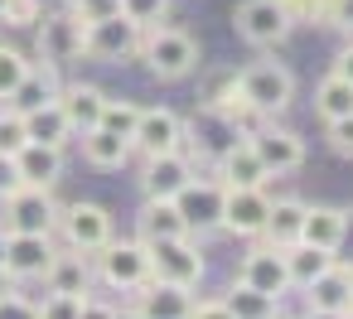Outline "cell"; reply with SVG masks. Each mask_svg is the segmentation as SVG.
Listing matches in <instances>:
<instances>
[{
	"mask_svg": "<svg viewBox=\"0 0 353 319\" xmlns=\"http://www.w3.org/2000/svg\"><path fill=\"white\" fill-rule=\"evenodd\" d=\"M141 59L160 83H179L199 68V44H194V34H184L174 25H155L141 39Z\"/></svg>",
	"mask_w": 353,
	"mask_h": 319,
	"instance_id": "6da1fadb",
	"label": "cell"
},
{
	"mask_svg": "<svg viewBox=\"0 0 353 319\" xmlns=\"http://www.w3.org/2000/svg\"><path fill=\"white\" fill-rule=\"evenodd\" d=\"M92 276L112 290H141L150 280V247L141 237H112L92 251Z\"/></svg>",
	"mask_w": 353,
	"mask_h": 319,
	"instance_id": "7a4b0ae2",
	"label": "cell"
},
{
	"mask_svg": "<svg viewBox=\"0 0 353 319\" xmlns=\"http://www.w3.org/2000/svg\"><path fill=\"white\" fill-rule=\"evenodd\" d=\"M83 34H88V25L73 10H54V15H39L34 20V49H39V59L49 68L83 63Z\"/></svg>",
	"mask_w": 353,
	"mask_h": 319,
	"instance_id": "3957f363",
	"label": "cell"
},
{
	"mask_svg": "<svg viewBox=\"0 0 353 319\" xmlns=\"http://www.w3.org/2000/svg\"><path fill=\"white\" fill-rule=\"evenodd\" d=\"M237 88H242V97H247V107H252L256 116H276V112H285L290 97H295L290 68H281V63H271V59L242 68V73H237Z\"/></svg>",
	"mask_w": 353,
	"mask_h": 319,
	"instance_id": "277c9868",
	"label": "cell"
},
{
	"mask_svg": "<svg viewBox=\"0 0 353 319\" xmlns=\"http://www.w3.org/2000/svg\"><path fill=\"white\" fill-rule=\"evenodd\" d=\"M141 39H145L141 25H131L126 15H112V20L88 25L83 59H92V63H131V59H141Z\"/></svg>",
	"mask_w": 353,
	"mask_h": 319,
	"instance_id": "5b68a950",
	"label": "cell"
},
{
	"mask_svg": "<svg viewBox=\"0 0 353 319\" xmlns=\"http://www.w3.org/2000/svg\"><path fill=\"white\" fill-rule=\"evenodd\" d=\"M145 247H150V280H170V285H189V290L203 280V251L194 247V232L160 237Z\"/></svg>",
	"mask_w": 353,
	"mask_h": 319,
	"instance_id": "8992f818",
	"label": "cell"
},
{
	"mask_svg": "<svg viewBox=\"0 0 353 319\" xmlns=\"http://www.w3.org/2000/svg\"><path fill=\"white\" fill-rule=\"evenodd\" d=\"M0 227H6V232H54L59 227L54 189L20 184L10 198H0Z\"/></svg>",
	"mask_w": 353,
	"mask_h": 319,
	"instance_id": "52a82bcc",
	"label": "cell"
},
{
	"mask_svg": "<svg viewBox=\"0 0 353 319\" xmlns=\"http://www.w3.org/2000/svg\"><path fill=\"white\" fill-rule=\"evenodd\" d=\"M59 232H63V242H68L73 251H88V256H92L97 247L112 242V213H107L102 203L78 198V203L59 208Z\"/></svg>",
	"mask_w": 353,
	"mask_h": 319,
	"instance_id": "ba28073f",
	"label": "cell"
},
{
	"mask_svg": "<svg viewBox=\"0 0 353 319\" xmlns=\"http://www.w3.org/2000/svg\"><path fill=\"white\" fill-rule=\"evenodd\" d=\"M232 30H237L247 44H256V49H271V44H281L295 25H290V15H285L281 0H242L237 15H232Z\"/></svg>",
	"mask_w": 353,
	"mask_h": 319,
	"instance_id": "9c48e42d",
	"label": "cell"
},
{
	"mask_svg": "<svg viewBox=\"0 0 353 319\" xmlns=\"http://www.w3.org/2000/svg\"><path fill=\"white\" fill-rule=\"evenodd\" d=\"M223 194H228V189H223L218 179H199V174H194V179L174 194V208H179V218H184V227L199 232V237H203V232H218V227H223Z\"/></svg>",
	"mask_w": 353,
	"mask_h": 319,
	"instance_id": "30bf717a",
	"label": "cell"
},
{
	"mask_svg": "<svg viewBox=\"0 0 353 319\" xmlns=\"http://www.w3.org/2000/svg\"><path fill=\"white\" fill-rule=\"evenodd\" d=\"M54 261V232H6V276L20 280H44Z\"/></svg>",
	"mask_w": 353,
	"mask_h": 319,
	"instance_id": "8fae6325",
	"label": "cell"
},
{
	"mask_svg": "<svg viewBox=\"0 0 353 319\" xmlns=\"http://www.w3.org/2000/svg\"><path fill=\"white\" fill-rule=\"evenodd\" d=\"M184 141H189V131H184V121L170 107H141L131 150H141V155H170V150H184Z\"/></svg>",
	"mask_w": 353,
	"mask_h": 319,
	"instance_id": "7c38bea8",
	"label": "cell"
},
{
	"mask_svg": "<svg viewBox=\"0 0 353 319\" xmlns=\"http://www.w3.org/2000/svg\"><path fill=\"white\" fill-rule=\"evenodd\" d=\"M247 141H252L256 160L266 165V174H295L305 165V141L285 126H256V131H247Z\"/></svg>",
	"mask_w": 353,
	"mask_h": 319,
	"instance_id": "4fadbf2b",
	"label": "cell"
},
{
	"mask_svg": "<svg viewBox=\"0 0 353 319\" xmlns=\"http://www.w3.org/2000/svg\"><path fill=\"white\" fill-rule=\"evenodd\" d=\"M266 213H271L266 189H228L223 194V232H232V237H261Z\"/></svg>",
	"mask_w": 353,
	"mask_h": 319,
	"instance_id": "5bb4252c",
	"label": "cell"
},
{
	"mask_svg": "<svg viewBox=\"0 0 353 319\" xmlns=\"http://www.w3.org/2000/svg\"><path fill=\"white\" fill-rule=\"evenodd\" d=\"M189 179H194V160H189L184 150H170V155H145V169H141V194H145V198H174Z\"/></svg>",
	"mask_w": 353,
	"mask_h": 319,
	"instance_id": "9a60e30c",
	"label": "cell"
},
{
	"mask_svg": "<svg viewBox=\"0 0 353 319\" xmlns=\"http://www.w3.org/2000/svg\"><path fill=\"white\" fill-rule=\"evenodd\" d=\"M242 280H247L252 290L271 295V300H281L285 290H295V285H290V271H285V251L271 247V242L242 256Z\"/></svg>",
	"mask_w": 353,
	"mask_h": 319,
	"instance_id": "2e32d148",
	"label": "cell"
},
{
	"mask_svg": "<svg viewBox=\"0 0 353 319\" xmlns=\"http://www.w3.org/2000/svg\"><path fill=\"white\" fill-rule=\"evenodd\" d=\"M184 131H194V155H199V160H213V165L242 141V131H237L223 112H213V107H203V112L194 116V126H184Z\"/></svg>",
	"mask_w": 353,
	"mask_h": 319,
	"instance_id": "e0dca14e",
	"label": "cell"
},
{
	"mask_svg": "<svg viewBox=\"0 0 353 319\" xmlns=\"http://www.w3.org/2000/svg\"><path fill=\"white\" fill-rule=\"evenodd\" d=\"M92 256L88 251H54V261H49V271H44V290H54V295H92Z\"/></svg>",
	"mask_w": 353,
	"mask_h": 319,
	"instance_id": "ac0fdd59",
	"label": "cell"
},
{
	"mask_svg": "<svg viewBox=\"0 0 353 319\" xmlns=\"http://www.w3.org/2000/svg\"><path fill=\"white\" fill-rule=\"evenodd\" d=\"M136 309H141V319H189L194 314V295H189V285L145 280L136 290Z\"/></svg>",
	"mask_w": 353,
	"mask_h": 319,
	"instance_id": "d6986e66",
	"label": "cell"
},
{
	"mask_svg": "<svg viewBox=\"0 0 353 319\" xmlns=\"http://www.w3.org/2000/svg\"><path fill=\"white\" fill-rule=\"evenodd\" d=\"M59 107H63L73 136H83V131H92V126H102L107 92H102L97 83H68V88H59Z\"/></svg>",
	"mask_w": 353,
	"mask_h": 319,
	"instance_id": "ffe728a7",
	"label": "cell"
},
{
	"mask_svg": "<svg viewBox=\"0 0 353 319\" xmlns=\"http://www.w3.org/2000/svg\"><path fill=\"white\" fill-rule=\"evenodd\" d=\"M266 165L256 160V150H252V141H237L223 160H218V184L223 189H266Z\"/></svg>",
	"mask_w": 353,
	"mask_h": 319,
	"instance_id": "44dd1931",
	"label": "cell"
},
{
	"mask_svg": "<svg viewBox=\"0 0 353 319\" xmlns=\"http://www.w3.org/2000/svg\"><path fill=\"white\" fill-rule=\"evenodd\" d=\"M20 165V179L34 184V189H54L63 179V145H39V141H25V150L15 155Z\"/></svg>",
	"mask_w": 353,
	"mask_h": 319,
	"instance_id": "7402d4cb",
	"label": "cell"
},
{
	"mask_svg": "<svg viewBox=\"0 0 353 319\" xmlns=\"http://www.w3.org/2000/svg\"><path fill=\"white\" fill-rule=\"evenodd\" d=\"M343 237H348V213H343V208H329V203L310 208V203H305L300 242H310V247H324V251H339V247H343Z\"/></svg>",
	"mask_w": 353,
	"mask_h": 319,
	"instance_id": "603a6c76",
	"label": "cell"
},
{
	"mask_svg": "<svg viewBox=\"0 0 353 319\" xmlns=\"http://www.w3.org/2000/svg\"><path fill=\"white\" fill-rule=\"evenodd\" d=\"M59 97V68H49V63H30V73L20 78V88L6 97V102H0V107H10V112H34V107H44V102H54Z\"/></svg>",
	"mask_w": 353,
	"mask_h": 319,
	"instance_id": "cb8c5ba5",
	"label": "cell"
},
{
	"mask_svg": "<svg viewBox=\"0 0 353 319\" xmlns=\"http://www.w3.org/2000/svg\"><path fill=\"white\" fill-rule=\"evenodd\" d=\"M184 218L174 208V198H145L136 213V237L141 242H160V237H184Z\"/></svg>",
	"mask_w": 353,
	"mask_h": 319,
	"instance_id": "d4e9b609",
	"label": "cell"
},
{
	"mask_svg": "<svg viewBox=\"0 0 353 319\" xmlns=\"http://www.w3.org/2000/svg\"><path fill=\"white\" fill-rule=\"evenodd\" d=\"M78 141H83V160H88L92 169H121V165L131 160V141L117 136V131H107V126L83 131Z\"/></svg>",
	"mask_w": 353,
	"mask_h": 319,
	"instance_id": "484cf974",
	"label": "cell"
},
{
	"mask_svg": "<svg viewBox=\"0 0 353 319\" xmlns=\"http://www.w3.org/2000/svg\"><path fill=\"white\" fill-rule=\"evenodd\" d=\"M305 290H310V295H305L310 309H348V305H353V271L334 261V266H329L324 276H314Z\"/></svg>",
	"mask_w": 353,
	"mask_h": 319,
	"instance_id": "4316f807",
	"label": "cell"
},
{
	"mask_svg": "<svg viewBox=\"0 0 353 319\" xmlns=\"http://www.w3.org/2000/svg\"><path fill=\"white\" fill-rule=\"evenodd\" d=\"M25 136L39 141V145H68V141H73V126H68L59 97L44 102V107H34V112H25Z\"/></svg>",
	"mask_w": 353,
	"mask_h": 319,
	"instance_id": "83f0119b",
	"label": "cell"
},
{
	"mask_svg": "<svg viewBox=\"0 0 353 319\" xmlns=\"http://www.w3.org/2000/svg\"><path fill=\"white\" fill-rule=\"evenodd\" d=\"M300 223H305V203H300V198H276L271 213H266L261 237H266L271 247H290V242H300Z\"/></svg>",
	"mask_w": 353,
	"mask_h": 319,
	"instance_id": "f1b7e54d",
	"label": "cell"
},
{
	"mask_svg": "<svg viewBox=\"0 0 353 319\" xmlns=\"http://www.w3.org/2000/svg\"><path fill=\"white\" fill-rule=\"evenodd\" d=\"M285 251V271H290V285H310L314 276H324L329 266H334V251H324V247H310V242H290V247H281Z\"/></svg>",
	"mask_w": 353,
	"mask_h": 319,
	"instance_id": "f546056e",
	"label": "cell"
},
{
	"mask_svg": "<svg viewBox=\"0 0 353 319\" xmlns=\"http://www.w3.org/2000/svg\"><path fill=\"white\" fill-rule=\"evenodd\" d=\"M314 112H319V121L348 116V112H353V83L339 78V73H329V78L314 88Z\"/></svg>",
	"mask_w": 353,
	"mask_h": 319,
	"instance_id": "4dcf8cb0",
	"label": "cell"
},
{
	"mask_svg": "<svg viewBox=\"0 0 353 319\" xmlns=\"http://www.w3.org/2000/svg\"><path fill=\"white\" fill-rule=\"evenodd\" d=\"M223 305H228L237 319H271V314H276V300L261 295V290H252L247 280H237V285L223 295Z\"/></svg>",
	"mask_w": 353,
	"mask_h": 319,
	"instance_id": "1f68e13d",
	"label": "cell"
},
{
	"mask_svg": "<svg viewBox=\"0 0 353 319\" xmlns=\"http://www.w3.org/2000/svg\"><path fill=\"white\" fill-rule=\"evenodd\" d=\"M136 121H141V107L136 102H121V97H107V107H102V126L107 131H117V136H136Z\"/></svg>",
	"mask_w": 353,
	"mask_h": 319,
	"instance_id": "d6a6232c",
	"label": "cell"
},
{
	"mask_svg": "<svg viewBox=\"0 0 353 319\" xmlns=\"http://www.w3.org/2000/svg\"><path fill=\"white\" fill-rule=\"evenodd\" d=\"M25 73H30V59H25L15 44H0V102H6V97L20 88Z\"/></svg>",
	"mask_w": 353,
	"mask_h": 319,
	"instance_id": "836d02e7",
	"label": "cell"
},
{
	"mask_svg": "<svg viewBox=\"0 0 353 319\" xmlns=\"http://www.w3.org/2000/svg\"><path fill=\"white\" fill-rule=\"evenodd\" d=\"M121 15L131 25H141V30H155L170 15V0H121Z\"/></svg>",
	"mask_w": 353,
	"mask_h": 319,
	"instance_id": "e575fe53",
	"label": "cell"
},
{
	"mask_svg": "<svg viewBox=\"0 0 353 319\" xmlns=\"http://www.w3.org/2000/svg\"><path fill=\"white\" fill-rule=\"evenodd\" d=\"M25 116L10 112V107H0V155H20L25 150Z\"/></svg>",
	"mask_w": 353,
	"mask_h": 319,
	"instance_id": "d590c367",
	"label": "cell"
},
{
	"mask_svg": "<svg viewBox=\"0 0 353 319\" xmlns=\"http://www.w3.org/2000/svg\"><path fill=\"white\" fill-rule=\"evenodd\" d=\"M290 25H329V0H281Z\"/></svg>",
	"mask_w": 353,
	"mask_h": 319,
	"instance_id": "8d00e7d4",
	"label": "cell"
},
{
	"mask_svg": "<svg viewBox=\"0 0 353 319\" xmlns=\"http://www.w3.org/2000/svg\"><path fill=\"white\" fill-rule=\"evenodd\" d=\"M324 141H329V150H334V155L353 160V112H348V116L324 121Z\"/></svg>",
	"mask_w": 353,
	"mask_h": 319,
	"instance_id": "74e56055",
	"label": "cell"
},
{
	"mask_svg": "<svg viewBox=\"0 0 353 319\" xmlns=\"http://www.w3.org/2000/svg\"><path fill=\"white\" fill-rule=\"evenodd\" d=\"M39 15H44L39 0H10L6 15H0V25H6V30H34V20H39Z\"/></svg>",
	"mask_w": 353,
	"mask_h": 319,
	"instance_id": "f35d334b",
	"label": "cell"
},
{
	"mask_svg": "<svg viewBox=\"0 0 353 319\" xmlns=\"http://www.w3.org/2000/svg\"><path fill=\"white\" fill-rule=\"evenodd\" d=\"M68 10H73L83 25H97V20L121 15V0H68Z\"/></svg>",
	"mask_w": 353,
	"mask_h": 319,
	"instance_id": "ab89813d",
	"label": "cell"
},
{
	"mask_svg": "<svg viewBox=\"0 0 353 319\" xmlns=\"http://www.w3.org/2000/svg\"><path fill=\"white\" fill-rule=\"evenodd\" d=\"M78 305H83V295H44L39 300V319H78Z\"/></svg>",
	"mask_w": 353,
	"mask_h": 319,
	"instance_id": "60d3db41",
	"label": "cell"
},
{
	"mask_svg": "<svg viewBox=\"0 0 353 319\" xmlns=\"http://www.w3.org/2000/svg\"><path fill=\"white\" fill-rule=\"evenodd\" d=\"M0 319H39V305L25 300L20 290H6L0 295Z\"/></svg>",
	"mask_w": 353,
	"mask_h": 319,
	"instance_id": "b9f144b4",
	"label": "cell"
},
{
	"mask_svg": "<svg viewBox=\"0 0 353 319\" xmlns=\"http://www.w3.org/2000/svg\"><path fill=\"white\" fill-rule=\"evenodd\" d=\"M20 184H25V179H20V165H15V155H0V198H10Z\"/></svg>",
	"mask_w": 353,
	"mask_h": 319,
	"instance_id": "7bdbcfd3",
	"label": "cell"
},
{
	"mask_svg": "<svg viewBox=\"0 0 353 319\" xmlns=\"http://www.w3.org/2000/svg\"><path fill=\"white\" fill-rule=\"evenodd\" d=\"M329 25L353 34V0H329Z\"/></svg>",
	"mask_w": 353,
	"mask_h": 319,
	"instance_id": "ee69618b",
	"label": "cell"
},
{
	"mask_svg": "<svg viewBox=\"0 0 353 319\" xmlns=\"http://www.w3.org/2000/svg\"><path fill=\"white\" fill-rule=\"evenodd\" d=\"M189 319H237V314H232L223 300H203V305L194 300V314H189Z\"/></svg>",
	"mask_w": 353,
	"mask_h": 319,
	"instance_id": "f6af8a7d",
	"label": "cell"
},
{
	"mask_svg": "<svg viewBox=\"0 0 353 319\" xmlns=\"http://www.w3.org/2000/svg\"><path fill=\"white\" fill-rule=\"evenodd\" d=\"M78 319H112V305H107V300H97V295H83Z\"/></svg>",
	"mask_w": 353,
	"mask_h": 319,
	"instance_id": "bcb514c9",
	"label": "cell"
},
{
	"mask_svg": "<svg viewBox=\"0 0 353 319\" xmlns=\"http://www.w3.org/2000/svg\"><path fill=\"white\" fill-rule=\"evenodd\" d=\"M334 73H339V78H348V83H353V44H348V49H343V54H339V59H334Z\"/></svg>",
	"mask_w": 353,
	"mask_h": 319,
	"instance_id": "7dc6e473",
	"label": "cell"
},
{
	"mask_svg": "<svg viewBox=\"0 0 353 319\" xmlns=\"http://www.w3.org/2000/svg\"><path fill=\"white\" fill-rule=\"evenodd\" d=\"M305 319H348V309H310Z\"/></svg>",
	"mask_w": 353,
	"mask_h": 319,
	"instance_id": "c3c4849f",
	"label": "cell"
},
{
	"mask_svg": "<svg viewBox=\"0 0 353 319\" xmlns=\"http://www.w3.org/2000/svg\"><path fill=\"white\" fill-rule=\"evenodd\" d=\"M112 319H141V309H136V305H126V309H112Z\"/></svg>",
	"mask_w": 353,
	"mask_h": 319,
	"instance_id": "681fc988",
	"label": "cell"
},
{
	"mask_svg": "<svg viewBox=\"0 0 353 319\" xmlns=\"http://www.w3.org/2000/svg\"><path fill=\"white\" fill-rule=\"evenodd\" d=\"M6 290H15V280H10L6 271H0V295H6Z\"/></svg>",
	"mask_w": 353,
	"mask_h": 319,
	"instance_id": "f907efd6",
	"label": "cell"
},
{
	"mask_svg": "<svg viewBox=\"0 0 353 319\" xmlns=\"http://www.w3.org/2000/svg\"><path fill=\"white\" fill-rule=\"evenodd\" d=\"M0 271H6V227H0Z\"/></svg>",
	"mask_w": 353,
	"mask_h": 319,
	"instance_id": "816d5d0a",
	"label": "cell"
},
{
	"mask_svg": "<svg viewBox=\"0 0 353 319\" xmlns=\"http://www.w3.org/2000/svg\"><path fill=\"white\" fill-rule=\"evenodd\" d=\"M6 6H10V0H0V15H6Z\"/></svg>",
	"mask_w": 353,
	"mask_h": 319,
	"instance_id": "f5cc1de1",
	"label": "cell"
},
{
	"mask_svg": "<svg viewBox=\"0 0 353 319\" xmlns=\"http://www.w3.org/2000/svg\"><path fill=\"white\" fill-rule=\"evenodd\" d=\"M271 319H290V314H271Z\"/></svg>",
	"mask_w": 353,
	"mask_h": 319,
	"instance_id": "db71d44e",
	"label": "cell"
},
{
	"mask_svg": "<svg viewBox=\"0 0 353 319\" xmlns=\"http://www.w3.org/2000/svg\"><path fill=\"white\" fill-rule=\"evenodd\" d=\"M348 319H353V305H348Z\"/></svg>",
	"mask_w": 353,
	"mask_h": 319,
	"instance_id": "11a10c76",
	"label": "cell"
}]
</instances>
